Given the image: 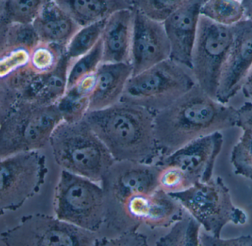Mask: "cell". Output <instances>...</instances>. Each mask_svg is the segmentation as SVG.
Here are the masks:
<instances>
[{
  "label": "cell",
  "mask_w": 252,
  "mask_h": 246,
  "mask_svg": "<svg viewBox=\"0 0 252 246\" xmlns=\"http://www.w3.org/2000/svg\"><path fill=\"white\" fill-rule=\"evenodd\" d=\"M223 145L221 132L197 138L172 154L160 157L156 162L160 166H174L188 172L199 182L212 179L217 157Z\"/></svg>",
  "instance_id": "5bb4252c"
},
{
  "label": "cell",
  "mask_w": 252,
  "mask_h": 246,
  "mask_svg": "<svg viewBox=\"0 0 252 246\" xmlns=\"http://www.w3.org/2000/svg\"><path fill=\"white\" fill-rule=\"evenodd\" d=\"M132 76L130 63H101L95 73L89 111L107 108L121 101Z\"/></svg>",
  "instance_id": "ac0fdd59"
},
{
  "label": "cell",
  "mask_w": 252,
  "mask_h": 246,
  "mask_svg": "<svg viewBox=\"0 0 252 246\" xmlns=\"http://www.w3.org/2000/svg\"><path fill=\"white\" fill-rule=\"evenodd\" d=\"M69 64L70 60L64 54L55 70L47 74H34L22 96L21 101L57 104L67 91Z\"/></svg>",
  "instance_id": "ffe728a7"
},
{
  "label": "cell",
  "mask_w": 252,
  "mask_h": 246,
  "mask_svg": "<svg viewBox=\"0 0 252 246\" xmlns=\"http://www.w3.org/2000/svg\"><path fill=\"white\" fill-rule=\"evenodd\" d=\"M103 62V46L101 39L94 48L77 60L70 62L67 72V90L94 74Z\"/></svg>",
  "instance_id": "83f0119b"
},
{
  "label": "cell",
  "mask_w": 252,
  "mask_h": 246,
  "mask_svg": "<svg viewBox=\"0 0 252 246\" xmlns=\"http://www.w3.org/2000/svg\"><path fill=\"white\" fill-rule=\"evenodd\" d=\"M147 245V236L134 231L118 234L113 238L97 239L95 246H145Z\"/></svg>",
  "instance_id": "836d02e7"
},
{
  "label": "cell",
  "mask_w": 252,
  "mask_h": 246,
  "mask_svg": "<svg viewBox=\"0 0 252 246\" xmlns=\"http://www.w3.org/2000/svg\"><path fill=\"white\" fill-rule=\"evenodd\" d=\"M64 55V48L40 41L31 51L29 67L35 75L51 73L57 68Z\"/></svg>",
  "instance_id": "4316f807"
},
{
  "label": "cell",
  "mask_w": 252,
  "mask_h": 246,
  "mask_svg": "<svg viewBox=\"0 0 252 246\" xmlns=\"http://www.w3.org/2000/svg\"><path fill=\"white\" fill-rule=\"evenodd\" d=\"M39 42L33 23L0 25V51L23 48L32 51Z\"/></svg>",
  "instance_id": "d4e9b609"
},
{
  "label": "cell",
  "mask_w": 252,
  "mask_h": 246,
  "mask_svg": "<svg viewBox=\"0 0 252 246\" xmlns=\"http://www.w3.org/2000/svg\"><path fill=\"white\" fill-rule=\"evenodd\" d=\"M206 0H187L163 23L170 44V59L190 69L200 11Z\"/></svg>",
  "instance_id": "9a60e30c"
},
{
  "label": "cell",
  "mask_w": 252,
  "mask_h": 246,
  "mask_svg": "<svg viewBox=\"0 0 252 246\" xmlns=\"http://www.w3.org/2000/svg\"><path fill=\"white\" fill-rule=\"evenodd\" d=\"M81 26L102 21L119 10L132 8L131 0H55Z\"/></svg>",
  "instance_id": "44dd1931"
},
{
  "label": "cell",
  "mask_w": 252,
  "mask_h": 246,
  "mask_svg": "<svg viewBox=\"0 0 252 246\" xmlns=\"http://www.w3.org/2000/svg\"><path fill=\"white\" fill-rule=\"evenodd\" d=\"M135 11L130 64L132 76L170 58V44L163 23Z\"/></svg>",
  "instance_id": "4fadbf2b"
},
{
  "label": "cell",
  "mask_w": 252,
  "mask_h": 246,
  "mask_svg": "<svg viewBox=\"0 0 252 246\" xmlns=\"http://www.w3.org/2000/svg\"><path fill=\"white\" fill-rule=\"evenodd\" d=\"M48 0H1L0 25L32 24Z\"/></svg>",
  "instance_id": "7402d4cb"
},
{
  "label": "cell",
  "mask_w": 252,
  "mask_h": 246,
  "mask_svg": "<svg viewBox=\"0 0 252 246\" xmlns=\"http://www.w3.org/2000/svg\"><path fill=\"white\" fill-rule=\"evenodd\" d=\"M97 239L95 233L44 214L23 216L0 235L7 246H94Z\"/></svg>",
  "instance_id": "30bf717a"
},
{
  "label": "cell",
  "mask_w": 252,
  "mask_h": 246,
  "mask_svg": "<svg viewBox=\"0 0 252 246\" xmlns=\"http://www.w3.org/2000/svg\"><path fill=\"white\" fill-rule=\"evenodd\" d=\"M159 188L166 192L175 193L184 191L192 186L196 180L188 172L174 166H160Z\"/></svg>",
  "instance_id": "1f68e13d"
},
{
  "label": "cell",
  "mask_w": 252,
  "mask_h": 246,
  "mask_svg": "<svg viewBox=\"0 0 252 246\" xmlns=\"http://www.w3.org/2000/svg\"><path fill=\"white\" fill-rule=\"evenodd\" d=\"M237 126L252 132V102L247 101L237 109Z\"/></svg>",
  "instance_id": "d590c367"
},
{
  "label": "cell",
  "mask_w": 252,
  "mask_h": 246,
  "mask_svg": "<svg viewBox=\"0 0 252 246\" xmlns=\"http://www.w3.org/2000/svg\"><path fill=\"white\" fill-rule=\"evenodd\" d=\"M196 84L189 67L169 58L132 76L121 101L156 113L170 105Z\"/></svg>",
  "instance_id": "5b68a950"
},
{
  "label": "cell",
  "mask_w": 252,
  "mask_h": 246,
  "mask_svg": "<svg viewBox=\"0 0 252 246\" xmlns=\"http://www.w3.org/2000/svg\"><path fill=\"white\" fill-rule=\"evenodd\" d=\"M49 145L57 164L67 172L101 183L116 161L104 143L84 119L63 121L51 135Z\"/></svg>",
  "instance_id": "3957f363"
},
{
  "label": "cell",
  "mask_w": 252,
  "mask_h": 246,
  "mask_svg": "<svg viewBox=\"0 0 252 246\" xmlns=\"http://www.w3.org/2000/svg\"><path fill=\"white\" fill-rule=\"evenodd\" d=\"M245 11V19L252 20V0H241Z\"/></svg>",
  "instance_id": "74e56055"
},
{
  "label": "cell",
  "mask_w": 252,
  "mask_h": 246,
  "mask_svg": "<svg viewBox=\"0 0 252 246\" xmlns=\"http://www.w3.org/2000/svg\"><path fill=\"white\" fill-rule=\"evenodd\" d=\"M237 109L220 102L196 84L166 108L155 113V135L160 157L189 143L237 126Z\"/></svg>",
  "instance_id": "6da1fadb"
},
{
  "label": "cell",
  "mask_w": 252,
  "mask_h": 246,
  "mask_svg": "<svg viewBox=\"0 0 252 246\" xmlns=\"http://www.w3.org/2000/svg\"><path fill=\"white\" fill-rule=\"evenodd\" d=\"M57 104L63 115V121L80 122L89 111L90 96L74 87L67 90Z\"/></svg>",
  "instance_id": "f1b7e54d"
},
{
  "label": "cell",
  "mask_w": 252,
  "mask_h": 246,
  "mask_svg": "<svg viewBox=\"0 0 252 246\" xmlns=\"http://www.w3.org/2000/svg\"><path fill=\"white\" fill-rule=\"evenodd\" d=\"M48 169L46 157L39 151L17 153L1 159L0 208L5 211L20 209L40 191Z\"/></svg>",
  "instance_id": "8fae6325"
},
{
  "label": "cell",
  "mask_w": 252,
  "mask_h": 246,
  "mask_svg": "<svg viewBox=\"0 0 252 246\" xmlns=\"http://www.w3.org/2000/svg\"><path fill=\"white\" fill-rule=\"evenodd\" d=\"M241 91L245 98L252 102V67L245 79Z\"/></svg>",
  "instance_id": "8d00e7d4"
},
{
  "label": "cell",
  "mask_w": 252,
  "mask_h": 246,
  "mask_svg": "<svg viewBox=\"0 0 252 246\" xmlns=\"http://www.w3.org/2000/svg\"><path fill=\"white\" fill-rule=\"evenodd\" d=\"M243 134L231 152V162L236 175L252 181V132L242 129Z\"/></svg>",
  "instance_id": "4dcf8cb0"
},
{
  "label": "cell",
  "mask_w": 252,
  "mask_h": 246,
  "mask_svg": "<svg viewBox=\"0 0 252 246\" xmlns=\"http://www.w3.org/2000/svg\"><path fill=\"white\" fill-rule=\"evenodd\" d=\"M232 40V26L218 24L200 15L190 70L197 85L212 98H216Z\"/></svg>",
  "instance_id": "9c48e42d"
},
{
  "label": "cell",
  "mask_w": 252,
  "mask_h": 246,
  "mask_svg": "<svg viewBox=\"0 0 252 246\" xmlns=\"http://www.w3.org/2000/svg\"><path fill=\"white\" fill-rule=\"evenodd\" d=\"M0 119V159H2L17 153L45 148L63 117L57 104L24 101Z\"/></svg>",
  "instance_id": "277c9868"
},
{
  "label": "cell",
  "mask_w": 252,
  "mask_h": 246,
  "mask_svg": "<svg viewBox=\"0 0 252 246\" xmlns=\"http://www.w3.org/2000/svg\"><path fill=\"white\" fill-rule=\"evenodd\" d=\"M187 0H131L135 11L158 23H163Z\"/></svg>",
  "instance_id": "f546056e"
},
{
  "label": "cell",
  "mask_w": 252,
  "mask_h": 246,
  "mask_svg": "<svg viewBox=\"0 0 252 246\" xmlns=\"http://www.w3.org/2000/svg\"><path fill=\"white\" fill-rule=\"evenodd\" d=\"M106 20L81 27L75 33L64 50V54L70 62L85 55L99 42Z\"/></svg>",
  "instance_id": "484cf974"
},
{
  "label": "cell",
  "mask_w": 252,
  "mask_h": 246,
  "mask_svg": "<svg viewBox=\"0 0 252 246\" xmlns=\"http://www.w3.org/2000/svg\"><path fill=\"white\" fill-rule=\"evenodd\" d=\"M233 40L222 68L216 99L227 104L241 91L252 67V20L244 19L232 26Z\"/></svg>",
  "instance_id": "7c38bea8"
},
{
  "label": "cell",
  "mask_w": 252,
  "mask_h": 246,
  "mask_svg": "<svg viewBox=\"0 0 252 246\" xmlns=\"http://www.w3.org/2000/svg\"><path fill=\"white\" fill-rule=\"evenodd\" d=\"M200 14L218 24L228 27L245 19L241 0H206Z\"/></svg>",
  "instance_id": "cb8c5ba5"
},
{
  "label": "cell",
  "mask_w": 252,
  "mask_h": 246,
  "mask_svg": "<svg viewBox=\"0 0 252 246\" xmlns=\"http://www.w3.org/2000/svg\"><path fill=\"white\" fill-rule=\"evenodd\" d=\"M83 119L116 161L155 163L160 158L155 113L148 109L121 101L107 108L88 111Z\"/></svg>",
  "instance_id": "7a4b0ae2"
},
{
  "label": "cell",
  "mask_w": 252,
  "mask_h": 246,
  "mask_svg": "<svg viewBox=\"0 0 252 246\" xmlns=\"http://www.w3.org/2000/svg\"><path fill=\"white\" fill-rule=\"evenodd\" d=\"M133 8L119 10L106 20L101 34L103 62L130 63L133 36Z\"/></svg>",
  "instance_id": "e0dca14e"
},
{
  "label": "cell",
  "mask_w": 252,
  "mask_h": 246,
  "mask_svg": "<svg viewBox=\"0 0 252 246\" xmlns=\"http://www.w3.org/2000/svg\"><path fill=\"white\" fill-rule=\"evenodd\" d=\"M170 194L214 237H220L229 222L243 225L247 220L246 213L233 204L229 188L220 177L199 181L188 189Z\"/></svg>",
  "instance_id": "52a82bcc"
},
{
  "label": "cell",
  "mask_w": 252,
  "mask_h": 246,
  "mask_svg": "<svg viewBox=\"0 0 252 246\" xmlns=\"http://www.w3.org/2000/svg\"><path fill=\"white\" fill-rule=\"evenodd\" d=\"M162 167L157 163L115 161L101 181L105 203L104 225L109 228L122 206L139 194H150L159 188Z\"/></svg>",
  "instance_id": "ba28073f"
},
{
  "label": "cell",
  "mask_w": 252,
  "mask_h": 246,
  "mask_svg": "<svg viewBox=\"0 0 252 246\" xmlns=\"http://www.w3.org/2000/svg\"><path fill=\"white\" fill-rule=\"evenodd\" d=\"M42 42L56 44L65 50L81 26L56 2L48 0L33 23Z\"/></svg>",
  "instance_id": "d6986e66"
},
{
  "label": "cell",
  "mask_w": 252,
  "mask_h": 246,
  "mask_svg": "<svg viewBox=\"0 0 252 246\" xmlns=\"http://www.w3.org/2000/svg\"><path fill=\"white\" fill-rule=\"evenodd\" d=\"M202 225L190 215L183 216L172 225L170 231L157 242L158 246H200Z\"/></svg>",
  "instance_id": "603a6c76"
},
{
  "label": "cell",
  "mask_w": 252,
  "mask_h": 246,
  "mask_svg": "<svg viewBox=\"0 0 252 246\" xmlns=\"http://www.w3.org/2000/svg\"><path fill=\"white\" fill-rule=\"evenodd\" d=\"M31 51L23 48L0 51V78L8 76L29 64Z\"/></svg>",
  "instance_id": "d6a6232c"
},
{
  "label": "cell",
  "mask_w": 252,
  "mask_h": 246,
  "mask_svg": "<svg viewBox=\"0 0 252 246\" xmlns=\"http://www.w3.org/2000/svg\"><path fill=\"white\" fill-rule=\"evenodd\" d=\"M200 243L203 246H252V236H240L236 238L221 239L201 233Z\"/></svg>",
  "instance_id": "e575fe53"
},
{
  "label": "cell",
  "mask_w": 252,
  "mask_h": 246,
  "mask_svg": "<svg viewBox=\"0 0 252 246\" xmlns=\"http://www.w3.org/2000/svg\"><path fill=\"white\" fill-rule=\"evenodd\" d=\"M54 212L61 220L98 232L105 219L102 187L88 178L63 169L55 190Z\"/></svg>",
  "instance_id": "8992f818"
},
{
  "label": "cell",
  "mask_w": 252,
  "mask_h": 246,
  "mask_svg": "<svg viewBox=\"0 0 252 246\" xmlns=\"http://www.w3.org/2000/svg\"><path fill=\"white\" fill-rule=\"evenodd\" d=\"M184 209L178 199L159 188L152 194L131 199L126 212L137 225L155 229L173 225L184 216Z\"/></svg>",
  "instance_id": "2e32d148"
}]
</instances>
